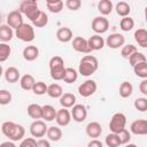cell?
Returning <instances> with one entry per match:
<instances>
[{"instance_id": "19", "label": "cell", "mask_w": 147, "mask_h": 147, "mask_svg": "<svg viewBox=\"0 0 147 147\" xmlns=\"http://www.w3.org/2000/svg\"><path fill=\"white\" fill-rule=\"evenodd\" d=\"M56 38L61 42H69L74 39V33H72L70 28L62 26L56 31Z\"/></svg>"}, {"instance_id": "32", "label": "cell", "mask_w": 147, "mask_h": 147, "mask_svg": "<svg viewBox=\"0 0 147 147\" xmlns=\"http://www.w3.org/2000/svg\"><path fill=\"white\" fill-rule=\"evenodd\" d=\"M78 78V72L74 68H65L64 70V76H63V82L67 84H72L77 80Z\"/></svg>"}, {"instance_id": "24", "label": "cell", "mask_w": 147, "mask_h": 147, "mask_svg": "<svg viewBox=\"0 0 147 147\" xmlns=\"http://www.w3.org/2000/svg\"><path fill=\"white\" fill-rule=\"evenodd\" d=\"M60 105L62 106V108H71L76 105V96L72 93H63L60 98Z\"/></svg>"}, {"instance_id": "28", "label": "cell", "mask_w": 147, "mask_h": 147, "mask_svg": "<svg viewBox=\"0 0 147 147\" xmlns=\"http://www.w3.org/2000/svg\"><path fill=\"white\" fill-rule=\"evenodd\" d=\"M63 6H64V2L62 0H47L46 1L47 9L53 14L61 13L63 9Z\"/></svg>"}, {"instance_id": "48", "label": "cell", "mask_w": 147, "mask_h": 147, "mask_svg": "<svg viewBox=\"0 0 147 147\" xmlns=\"http://www.w3.org/2000/svg\"><path fill=\"white\" fill-rule=\"evenodd\" d=\"M139 90L144 95H147V79H142L140 85H139Z\"/></svg>"}, {"instance_id": "27", "label": "cell", "mask_w": 147, "mask_h": 147, "mask_svg": "<svg viewBox=\"0 0 147 147\" xmlns=\"http://www.w3.org/2000/svg\"><path fill=\"white\" fill-rule=\"evenodd\" d=\"M46 136L48 138V140L51 141H59L63 133H62V130L60 129V126H49L47 127V132H46Z\"/></svg>"}, {"instance_id": "30", "label": "cell", "mask_w": 147, "mask_h": 147, "mask_svg": "<svg viewBox=\"0 0 147 147\" xmlns=\"http://www.w3.org/2000/svg\"><path fill=\"white\" fill-rule=\"evenodd\" d=\"M113 2L110 0H100L98 2V10L101 13L102 16H107L113 11Z\"/></svg>"}, {"instance_id": "22", "label": "cell", "mask_w": 147, "mask_h": 147, "mask_svg": "<svg viewBox=\"0 0 147 147\" xmlns=\"http://www.w3.org/2000/svg\"><path fill=\"white\" fill-rule=\"evenodd\" d=\"M133 37L140 47H142V48L147 47V31H146V29L140 28V29L136 30Z\"/></svg>"}, {"instance_id": "53", "label": "cell", "mask_w": 147, "mask_h": 147, "mask_svg": "<svg viewBox=\"0 0 147 147\" xmlns=\"http://www.w3.org/2000/svg\"><path fill=\"white\" fill-rule=\"evenodd\" d=\"M0 25H1V15H0Z\"/></svg>"}, {"instance_id": "12", "label": "cell", "mask_w": 147, "mask_h": 147, "mask_svg": "<svg viewBox=\"0 0 147 147\" xmlns=\"http://www.w3.org/2000/svg\"><path fill=\"white\" fill-rule=\"evenodd\" d=\"M23 15L18 11V9L10 11L7 15V25L10 26L11 29H17L23 24Z\"/></svg>"}, {"instance_id": "40", "label": "cell", "mask_w": 147, "mask_h": 147, "mask_svg": "<svg viewBox=\"0 0 147 147\" xmlns=\"http://www.w3.org/2000/svg\"><path fill=\"white\" fill-rule=\"evenodd\" d=\"M32 92L36 94V95H44L47 93V85L46 83L44 82H36L33 87H32Z\"/></svg>"}, {"instance_id": "41", "label": "cell", "mask_w": 147, "mask_h": 147, "mask_svg": "<svg viewBox=\"0 0 147 147\" xmlns=\"http://www.w3.org/2000/svg\"><path fill=\"white\" fill-rule=\"evenodd\" d=\"M134 52H137V47L132 44H127V45H124L121 49V55L122 57L124 59H129Z\"/></svg>"}, {"instance_id": "29", "label": "cell", "mask_w": 147, "mask_h": 147, "mask_svg": "<svg viewBox=\"0 0 147 147\" xmlns=\"http://www.w3.org/2000/svg\"><path fill=\"white\" fill-rule=\"evenodd\" d=\"M47 94L53 98V99H60L61 95L63 94V88L60 84L57 83H54V84H51V85H47Z\"/></svg>"}, {"instance_id": "51", "label": "cell", "mask_w": 147, "mask_h": 147, "mask_svg": "<svg viewBox=\"0 0 147 147\" xmlns=\"http://www.w3.org/2000/svg\"><path fill=\"white\" fill-rule=\"evenodd\" d=\"M125 147H138L137 145H134V144H126L125 145Z\"/></svg>"}, {"instance_id": "50", "label": "cell", "mask_w": 147, "mask_h": 147, "mask_svg": "<svg viewBox=\"0 0 147 147\" xmlns=\"http://www.w3.org/2000/svg\"><path fill=\"white\" fill-rule=\"evenodd\" d=\"M0 147H17L15 144H14V141H5V142H2V144H0Z\"/></svg>"}, {"instance_id": "47", "label": "cell", "mask_w": 147, "mask_h": 147, "mask_svg": "<svg viewBox=\"0 0 147 147\" xmlns=\"http://www.w3.org/2000/svg\"><path fill=\"white\" fill-rule=\"evenodd\" d=\"M36 147H51V142H49V140H47V139L40 138L39 140H37Z\"/></svg>"}, {"instance_id": "1", "label": "cell", "mask_w": 147, "mask_h": 147, "mask_svg": "<svg viewBox=\"0 0 147 147\" xmlns=\"http://www.w3.org/2000/svg\"><path fill=\"white\" fill-rule=\"evenodd\" d=\"M1 131L5 137H7L10 141H18L24 138L25 129L23 125L14 123L11 121L3 122L1 125Z\"/></svg>"}, {"instance_id": "9", "label": "cell", "mask_w": 147, "mask_h": 147, "mask_svg": "<svg viewBox=\"0 0 147 147\" xmlns=\"http://www.w3.org/2000/svg\"><path fill=\"white\" fill-rule=\"evenodd\" d=\"M47 132V125L44 121L37 119L30 125V133L33 138H42Z\"/></svg>"}, {"instance_id": "4", "label": "cell", "mask_w": 147, "mask_h": 147, "mask_svg": "<svg viewBox=\"0 0 147 147\" xmlns=\"http://www.w3.org/2000/svg\"><path fill=\"white\" fill-rule=\"evenodd\" d=\"M18 11L22 15H25L32 22L38 17V15L40 14L41 10L39 9L37 1H34V0H24L20 3Z\"/></svg>"}, {"instance_id": "43", "label": "cell", "mask_w": 147, "mask_h": 147, "mask_svg": "<svg viewBox=\"0 0 147 147\" xmlns=\"http://www.w3.org/2000/svg\"><path fill=\"white\" fill-rule=\"evenodd\" d=\"M11 101V93L7 90H0V105L6 106Z\"/></svg>"}, {"instance_id": "31", "label": "cell", "mask_w": 147, "mask_h": 147, "mask_svg": "<svg viewBox=\"0 0 147 147\" xmlns=\"http://www.w3.org/2000/svg\"><path fill=\"white\" fill-rule=\"evenodd\" d=\"M115 10H116V13H117L118 16H121V17H126V16H129V14L131 13V7H130V5H129L127 2H125V1H119V2L116 3Z\"/></svg>"}, {"instance_id": "16", "label": "cell", "mask_w": 147, "mask_h": 147, "mask_svg": "<svg viewBox=\"0 0 147 147\" xmlns=\"http://www.w3.org/2000/svg\"><path fill=\"white\" fill-rule=\"evenodd\" d=\"M22 55H23V59L25 61L32 62V61H34V60L38 59V56H39V49L34 45H29V46L24 47Z\"/></svg>"}, {"instance_id": "3", "label": "cell", "mask_w": 147, "mask_h": 147, "mask_svg": "<svg viewBox=\"0 0 147 147\" xmlns=\"http://www.w3.org/2000/svg\"><path fill=\"white\" fill-rule=\"evenodd\" d=\"M48 64H49V74H51L52 79L56 82L62 80L64 76V70H65L63 59L59 55H55L49 60Z\"/></svg>"}, {"instance_id": "36", "label": "cell", "mask_w": 147, "mask_h": 147, "mask_svg": "<svg viewBox=\"0 0 147 147\" xmlns=\"http://www.w3.org/2000/svg\"><path fill=\"white\" fill-rule=\"evenodd\" d=\"M129 62H130V64L132 65V67H134L136 64H138V63H141V62H147V59H146V55L144 54V53H141V52H134L129 59Z\"/></svg>"}, {"instance_id": "33", "label": "cell", "mask_w": 147, "mask_h": 147, "mask_svg": "<svg viewBox=\"0 0 147 147\" xmlns=\"http://www.w3.org/2000/svg\"><path fill=\"white\" fill-rule=\"evenodd\" d=\"M133 93V86L130 82H123L119 86V95L124 99L131 96Z\"/></svg>"}, {"instance_id": "35", "label": "cell", "mask_w": 147, "mask_h": 147, "mask_svg": "<svg viewBox=\"0 0 147 147\" xmlns=\"http://www.w3.org/2000/svg\"><path fill=\"white\" fill-rule=\"evenodd\" d=\"M133 71L136 74V76L142 78V79H147V62H141L138 63L133 67Z\"/></svg>"}, {"instance_id": "8", "label": "cell", "mask_w": 147, "mask_h": 147, "mask_svg": "<svg viewBox=\"0 0 147 147\" xmlns=\"http://www.w3.org/2000/svg\"><path fill=\"white\" fill-rule=\"evenodd\" d=\"M96 83L93 79H87L78 86V93L83 98H88L96 92Z\"/></svg>"}, {"instance_id": "18", "label": "cell", "mask_w": 147, "mask_h": 147, "mask_svg": "<svg viewBox=\"0 0 147 147\" xmlns=\"http://www.w3.org/2000/svg\"><path fill=\"white\" fill-rule=\"evenodd\" d=\"M87 44H88L91 52L92 51H100L105 46V39L100 34H93L92 37H90L87 39Z\"/></svg>"}, {"instance_id": "42", "label": "cell", "mask_w": 147, "mask_h": 147, "mask_svg": "<svg viewBox=\"0 0 147 147\" xmlns=\"http://www.w3.org/2000/svg\"><path fill=\"white\" fill-rule=\"evenodd\" d=\"M134 108L137 109V110H139V111H141V113H144V111H146L147 110V99L145 98V96H142V98H137L136 100H134Z\"/></svg>"}, {"instance_id": "46", "label": "cell", "mask_w": 147, "mask_h": 147, "mask_svg": "<svg viewBox=\"0 0 147 147\" xmlns=\"http://www.w3.org/2000/svg\"><path fill=\"white\" fill-rule=\"evenodd\" d=\"M36 142L37 140L34 138H25L21 141L18 147H36Z\"/></svg>"}, {"instance_id": "25", "label": "cell", "mask_w": 147, "mask_h": 147, "mask_svg": "<svg viewBox=\"0 0 147 147\" xmlns=\"http://www.w3.org/2000/svg\"><path fill=\"white\" fill-rule=\"evenodd\" d=\"M28 115L33 118L34 121L37 119H41V115H42V107L39 106L38 103H31L28 106Z\"/></svg>"}, {"instance_id": "17", "label": "cell", "mask_w": 147, "mask_h": 147, "mask_svg": "<svg viewBox=\"0 0 147 147\" xmlns=\"http://www.w3.org/2000/svg\"><path fill=\"white\" fill-rule=\"evenodd\" d=\"M85 130H86V134L90 138H94V139L99 138L101 136V133H102V126L98 122H90L86 125Z\"/></svg>"}, {"instance_id": "52", "label": "cell", "mask_w": 147, "mask_h": 147, "mask_svg": "<svg viewBox=\"0 0 147 147\" xmlns=\"http://www.w3.org/2000/svg\"><path fill=\"white\" fill-rule=\"evenodd\" d=\"M3 75V69H2V65L0 64V77Z\"/></svg>"}, {"instance_id": "23", "label": "cell", "mask_w": 147, "mask_h": 147, "mask_svg": "<svg viewBox=\"0 0 147 147\" xmlns=\"http://www.w3.org/2000/svg\"><path fill=\"white\" fill-rule=\"evenodd\" d=\"M34 83H36L34 77L30 74H25L20 78V85L24 91H32Z\"/></svg>"}, {"instance_id": "34", "label": "cell", "mask_w": 147, "mask_h": 147, "mask_svg": "<svg viewBox=\"0 0 147 147\" xmlns=\"http://www.w3.org/2000/svg\"><path fill=\"white\" fill-rule=\"evenodd\" d=\"M119 28H121V30L124 31V32L131 31V30L134 28V21H133V18L130 17V16L123 17V18L121 20V22H119Z\"/></svg>"}, {"instance_id": "39", "label": "cell", "mask_w": 147, "mask_h": 147, "mask_svg": "<svg viewBox=\"0 0 147 147\" xmlns=\"http://www.w3.org/2000/svg\"><path fill=\"white\" fill-rule=\"evenodd\" d=\"M105 142H106V145L108 147H119L121 146V141H119L118 134H116V133H109L106 137Z\"/></svg>"}, {"instance_id": "38", "label": "cell", "mask_w": 147, "mask_h": 147, "mask_svg": "<svg viewBox=\"0 0 147 147\" xmlns=\"http://www.w3.org/2000/svg\"><path fill=\"white\" fill-rule=\"evenodd\" d=\"M47 23H48V16L42 10L38 15V17L34 21H32V25L36 28H44L45 25H47Z\"/></svg>"}, {"instance_id": "26", "label": "cell", "mask_w": 147, "mask_h": 147, "mask_svg": "<svg viewBox=\"0 0 147 147\" xmlns=\"http://www.w3.org/2000/svg\"><path fill=\"white\" fill-rule=\"evenodd\" d=\"M42 107V115H41V118L46 122H52L55 119V116H56V110L53 106L51 105H45V106H41Z\"/></svg>"}, {"instance_id": "2", "label": "cell", "mask_w": 147, "mask_h": 147, "mask_svg": "<svg viewBox=\"0 0 147 147\" xmlns=\"http://www.w3.org/2000/svg\"><path fill=\"white\" fill-rule=\"evenodd\" d=\"M99 68V61L93 55H85L82 57L78 67V74L84 77H88L93 75Z\"/></svg>"}, {"instance_id": "14", "label": "cell", "mask_w": 147, "mask_h": 147, "mask_svg": "<svg viewBox=\"0 0 147 147\" xmlns=\"http://www.w3.org/2000/svg\"><path fill=\"white\" fill-rule=\"evenodd\" d=\"M130 131L136 136L147 134V122L146 119H136L130 125Z\"/></svg>"}, {"instance_id": "49", "label": "cell", "mask_w": 147, "mask_h": 147, "mask_svg": "<svg viewBox=\"0 0 147 147\" xmlns=\"http://www.w3.org/2000/svg\"><path fill=\"white\" fill-rule=\"evenodd\" d=\"M87 147H103L102 142L98 139H92L88 144H87Z\"/></svg>"}, {"instance_id": "45", "label": "cell", "mask_w": 147, "mask_h": 147, "mask_svg": "<svg viewBox=\"0 0 147 147\" xmlns=\"http://www.w3.org/2000/svg\"><path fill=\"white\" fill-rule=\"evenodd\" d=\"M64 5L70 10H78L82 7V1L80 0H67Z\"/></svg>"}, {"instance_id": "13", "label": "cell", "mask_w": 147, "mask_h": 147, "mask_svg": "<svg viewBox=\"0 0 147 147\" xmlns=\"http://www.w3.org/2000/svg\"><path fill=\"white\" fill-rule=\"evenodd\" d=\"M71 45H72V48L78 53H84V54L91 53V49L87 44V39L83 37H75L71 40Z\"/></svg>"}, {"instance_id": "37", "label": "cell", "mask_w": 147, "mask_h": 147, "mask_svg": "<svg viewBox=\"0 0 147 147\" xmlns=\"http://www.w3.org/2000/svg\"><path fill=\"white\" fill-rule=\"evenodd\" d=\"M10 53H11L10 46L6 42H0V63L7 61L8 57L10 56Z\"/></svg>"}, {"instance_id": "20", "label": "cell", "mask_w": 147, "mask_h": 147, "mask_svg": "<svg viewBox=\"0 0 147 147\" xmlns=\"http://www.w3.org/2000/svg\"><path fill=\"white\" fill-rule=\"evenodd\" d=\"M3 76H5L6 82H8V83H16V82H18V79L21 78L20 71H18V69L15 68V67H9V68H7L6 71L3 72Z\"/></svg>"}, {"instance_id": "10", "label": "cell", "mask_w": 147, "mask_h": 147, "mask_svg": "<svg viewBox=\"0 0 147 147\" xmlns=\"http://www.w3.org/2000/svg\"><path fill=\"white\" fill-rule=\"evenodd\" d=\"M124 42H125V37L117 32L109 34L105 41V44H107V46L111 49H117L119 47H123Z\"/></svg>"}, {"instance_id": "44", "label": "cell", "mask_w": 147, "mask_h": 147, "mask_svg": "<svg viewBox=\"0 0 147 147\" xmlns=\"http://www.w3.org/2000/svg\"><path fill=\"white\" fill-rule=\"evenodd\" d=\"M118 138H119L121 145H126V144H129V141L131 140V133H130L126 129H124L123 131H121V132L118 133Z\"/></svg>"}, {"instance_id": "5", "label": "cell", "mask_w": 147, "mask_h": 147, "mask_svg": "<svg viewBox=\"0 0 147 147\" xmlns=\"http://www.w3.org/2000/svg\"><path fill=\"white\" fill-rule=\"evenodd\" d=\"M14 34L16 36V38H18L24 42H31L34 39V29L31 24L23 23L20 28L15 30Z\"/></svg>"}, {"instance_id": "7", "label": "cell", "mask_w": 147, "mask_h": 147, "mask_svg": "<svg viewBox=\"0 0 147 147\" xmlns=\"http://www.w3.org/2000/svg\"><path fill=\"white\" fill-rule=\"evenodd\" d=\"M109 29V21L105 16H96L92 21V30L95 32V34H102L107 32Z\"/></svg>"}, {"instance_id": "21", "label": "cell", "mask_w": 147, "mask_h": 147, "mask_svg": "<svg viewBox=\"0 0 147 147\" xmlns=\"http://www.w3.org/2000/svg\"><path fill=\"white\" fill-rule=\"evenodd\" d=\"M14 37V31L10 26L7 24H1L0 25V41L1 42H8L13 39Z\"/></svg>"}, {"instance_id": "11", "label": "cell", "mask_w": 147, "mask_h": 147, "mask_svg": "<svg viewBox=\"0 0 147 147\" xmlns=\"http://www.w3.org/2000/svg\"><path fill=\"white\" fill-rule=\"evenodd\" d=\"M71 118L75 121V122H78V123H82L86 119L87 117V109L84 105H80V103H77L75 105L74 107H71Z\"/></svg>"}, {"instance_id": "15", "label": "cell", "mask_w": 147, "mask_h": 147, "mask_svg": "<svg viewBox=\"0 0 147 147\" xmlns=\"http://www.w3.org/2000/svg\"><path fill=\"white\" fill-rule=\"evenodd\" d=\"M55 121L59 126H67L71 122V114L67 108H61L56 110Z\"/></svg>"}, {"instance_id": "6", "label": "cell", "mask_w": 147, "mask_h": 147, "mask_svg": "<svg viewBox=\"0 0 147 147\" xmlns=\"http://www.w3.org/2000/svg\"><path fill=\"white\" fill-rule=\"evenodd\" d=\"M126 125V116L123 113H115L109 122V129L111 133L118 134L121 131L125 129Z\"/></svg>"}]
</instances>
